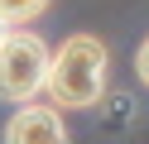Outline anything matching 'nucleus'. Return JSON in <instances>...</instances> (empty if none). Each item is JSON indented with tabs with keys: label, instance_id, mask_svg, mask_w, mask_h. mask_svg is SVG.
Segmentation results:
<instances>
[{
	"label": "nucleus",
	"instance_id": "obj_1",
	"mask_svg": "<svg viewBox=\"0 0 149 144\" xmlns=\"http://www.w3.org/2000/svg\"><path fill=\"white\" fill-rule=\"evenodd\" d=\"M106 67H111V53L96 34H68L53 48L43 96L58 111H91L106 96Z\"/></svg>",
	"mask_w": 149,
	"mask_h": 144
},
{
	"label": "nucleus",
	"instance_id": "obj_3",
	"mask_svg": "<svg viewBox=\"0 0 149 144\" xmlns=\"http://www.w3.org/2000/svg\"><path fill=\"white\" fill-rule=\"evenodd\" d=\"M5 144H68V125H63L58 106H39V101H24L19 111L10 115L5 125Z\"/></svg>",
	"mask_w": 149,
	"mask_h": 144
},
{
	"label": "nucleus",
	"instance_id": "obj_4",
	"mask_svg": "<svg viewBox=\"0 0 149 144\" xmlns=\"http://www.w3.org/2000/svg\"><path fill=\"white\" fill-rule=\"evenodd\" d=\"M48 10V0H0V15L10 19V24H29Z\"/></svg>",
	"mask_w": 149,
	"mask_h": 144
},
{
	"label": "nucleus",
	"instance_id": "obj_6",
	"mask_svg": "<svg viewBox=\"0 0 149 144\" xmlns=\"http://www.w3.org/2000/svg\"><path fill=\"white\" fill-rule=\"evenodd\" d=\"M10 29H15V24H10V19H5V15H0V38H5V34H10Z\"/></svg>",
	"mask_w": 149,
	"mask_h": 144
},
{
	"label": "nucleus",
	"instance_id": "obj_2",
	"mask_svg": "<svg viewBox=\"0 0 149 144\" xmlns=\"http://www.w3.org/2000/svg\"><path fill=\"white\" fill-rule=\"evenodd\" d=\"M48 63H53V53L34 29H10L0 38V101H10V106L34 101L48 82Z\"/></svg>",
	"mask_w": 149,
	"mask_h": 144
},
{
	"label": "nucleus",
	"instance_id": "obj_5",
	"mask_svg": "<svg viewBox=\"0 0 149 144\" xmlns=\"http://www.w3.org/2000/svg\"><path fill=\"white\" fill-rule=\"evenodd\" d=\"M135 72H139V82L149 86V38L139 43V53H135Z\"/></svg>",
	"mask_w": 149,
	"mask_h": 144
}]
</instances>
